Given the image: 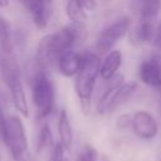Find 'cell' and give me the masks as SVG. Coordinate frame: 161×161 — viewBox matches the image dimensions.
Wrapping results in <instances>:
<instances>
[{
    "instance_id": "obj_17",
    "label": "cell",
    "mask_w": 161,
    "mask_h": 161,
    "mask_svg": "<svg viewBox=\"0 0 161 161\" xmlns=\"http://www.w3.org/2000/svg\"><path fill=\"white\" fill-rule=\"evenodd\" d=\"M65 14L70 23L83 25L87 20V13L83 10L80 5V0H67Z\"/></svg>"
},
{
    "instance_id": "obj_11",
    "label": "cell",
    "mask_w": 161,
    "mask_h": 161,
    "mask_svg": "<svg viewBox=\"0 0 161 161\" xmlns=\"http://www.w3.org/2000/svg\"><path fill=\"white\" fill-rule=\"evenodd\" d=\"M122 65V53L119 49H112L104 54L99 64V77L108 82L118 74V70Z\"/></svg>"
},
{
    "instance_id": "obj_8",
    "label": "cell",
    "mask_w": 161,
    "mask_h": 161,
    "mask_svg": "<svg viewBox=\"0 0 161 161\" xmlns=\"http://www.w3.org/2000/svg\"><path fill=\"white\" fill-rule=\"evenodd\" d=\"M131 128L142 140H152L158 133V123L153 114L146 109H138L132 114Z\"/></svg>"
},
{
    "instance_id": "obj_14",
    "label": "cell",
    "mask_w": 161,
    "mask_h": 161,
    "mask_svg": "<svg viewBox=\"0 0 161 161\" xmlns=\"http://www.w3.org/2000/svg\"><path fill=\"white\" fill-rule=\"evenodd\" d=\"M137 89V83L133 82V80H122L117 88H116V92L113 94V99H112V112L114 109H117L118 107H121L122 104H125L132 96L133 93L136 92Z\"/></svg>"
},
{
    "instance_id": "obj_12",
    "label": "cell",
    "mask_w": 161,
    "mask_h": 161,
    "mask_svg": "<svg viewBox=\"0 0 161 161\" xmlns=\"http://www.w3.org/2000/svg\"><path fill=\"white\" fill-rule=\"evenodd\" d=\"M155 33V23L152 20H138V23L130 28L128 38L130 42L135 45H141L146 43H151Z\"/></svg>"
},
{
    "instance_id": "obj_4",
    "label": "cell",
    "mask_w": 161,
    "mask_h": 161,
    "mask_svg": "<svg viewBox=\"0 0 161 161\" xmlns=\"http://www.w3.org/2000/svg\"><path fill=\"white\" fill-rule=\"evenodd\" d=\"M31 102L38 121L45 119L55 106V88L48 70L39 69L31 79Z\"/></svg>"
},
{
    "instance_id": "obj_7",
    "label": "cell",
    "mask_w": 161,
    "mask_h": 161,
    "mask_svg": "<svg viewBox=\"0 0 161 161\" xmlns=\"http://www.w3.org/2000/svg\"><path fill=\"white\" fill-rule=\"evenodd\" d=\"M140 79L146 86L156 88L161 93V53H151L140 64Z\"/></svg>"
},
{
    "instance_id": "obj_5",
    "label": "cell",
    "mask_w": 161,
    "mask_h": 161,
    "mask_svg": "<svg viewBox=\"0 0 161 161\" xmlns=\"http://www.w3.org/2000/svg\"><path fill=\"white\" fill-rule=\"evenodd\" d=\"M4 145L15 161H30L26 131L21 118L16 114L6 117V132Z\"/></svg>"
},
{
    "instance_id": "obj_26",
    "label": "cell",
    "mask_w": 161,
    "mask_h": 161,
    "mask_svg": "<svg viewBox=\"0 0 161 161\" xmlns=\"http://www.w3.org/2000/svg\"><path fill=\"white\" fill-rule=\"evenodd\" d=\"M9 6V0H0V9H6Z\"/></svg>"
},
{
    "instance_id": "obj_20",
    "label": "cell",
    "mask_w": 161,
    "mask_h": 161,
    "mask_svg": "<svg viewBox=\"0 0 161 161\" xmlns=\"http://www.w3.org/2000/svg\"><path fill=\"white\" fill-rule=\"evenodd\" d=\"M65 148L60 145V142L54 143L50 151V161H67L65 155H64Z\"/></svg>"
},
{
    "instance_id": "obj_18",
    "label": "cell",
    "mask_w": 161,
    "mask_h": 161,
    "mask_svg": "<svg viewBox=\"0 0 161 161\" xmlns=\"http://www.w3.org/2000/svg\"><path fill=\"white\" fill-rule=\"evenodd\" d=\"M53 146H54V142H53L50 127L47 123H44L39 131V135H38L36 153H45V151H50Z\"/></svg>"
},
{
    "instance_id": "obj_23",
    "label": "cell",
    "mask_w": 161,
    "mask_h": 161,
    "mask_svg": "<svg viewBox=\"0 0 161 161\" xmlns=\"http://www.w3.org/2000/svg\"><path fill=\"white\" fill-rule=\"evenodd\" d=\"M5 132H6V117H5L3 107L0 104V141L3 143H4V140H5Z\"/></svg>"
},
{
    "instance_id": "obj_3",
    "label": "cell",
    "mask_w": 161,
    "mask_h": 161,
    "mask_svg": "<svg viewBox=\"0 0 161 161\" xmlns=\"http://www.w3.org/2000/svg\"><path fill=\"white\" fill-rule=\"evenodd\" d=\"M0 73L9 89L11 102L23 117H29V106L21 80V72L13 54H0Z\"/></svg>"
},
{
    "instance_id": "obj_9",
    "label": "cell",
    "mask_w": 161,
    "mask_h": 161,
    "mask_svg": "<svg viewBox=\"0 0 161 161\" xmlns=\"http://www.w3.org/2000/svg\"><path fill=\"white\" fill-rule=\"evenodd\" d=\"M80 64H82V54L73 49H69L59 55L55 67L63 77L72 78L77 75Z\"/></svg>"
},
{
    "instance_id": "obj_21",
    "label": "cell",
    "mask_w": 161,
    "mask_h": 161,
    "mask_svg": "<svg viewBox=\"0 0 161 161\" xmlns=\"http://www.w3.org/2000/svg\"><path fill=\"white\" fill-rule=\"evenodd\" d=\"M151 43L153 44L156 50L161 53V20L157 23V25H155V33H153V38Z\"/></svg>"
},
{
    "instance_id": "obj_10",
    "label": "cell",
    "mask_w": 161,
    "mask_h": 161,
    "mask_svg": "<svg viewBox=\"0 0 161 161\" xmlns=\"http://www.w3.org/2000/svg\"><path fill=\"white\" fill-rule=\"evenodd\" d=\"M53 3L54 0H33L29 13L34 25L39 30H43L48 26L53 16Z\"/></svg>"
},
{
    "instance_id": "obj_6",
    "label": "cell",
    "mask_w": 161,
    "mask_h": 161,
    "mask_svg": "<svg viewBox=\"0 0 161 161\" xmlns=\"http://www.w3.org/2000/svg\"><path fill=\"white\" fill-rule=\"evenodd\" d=\"M132 20L128 15H119L113 19L108 25H106L97 35L94 48L96 53L106 54L113 49L117 42H119L126 34H128Z\"/></svg>"
},
{
    "instance_id": "obj_16",
    "label": "cell",
    "mask_w": 161,
    "mask_h": 161,
    "mask_svg": "<svg viewBox=\"0 0 161 161\" xmlns=\"http://www.w3.org/2000/svg\"><path fill=\"white\" fill-rule=\"evenodd\" d=\"M161 10V0H142L137 14L141 20H155Z\"/></svg>"
},
{
    "instance_id": "obj_25",
    "label": "cell",
    "mask_w": 161,
    "mask_h": 161,
    "mask_svg": "<svg viewBox=\"0 0 161 161\" xmlns=\"http://www.w3.org/2000/svg\"><path fill=\"white\" fill-rule=\"evenodd\" d=\"M141 1H142V0H131V1H130V8H131V10H132L133 13L137 11V9H138Z\"/></svg>"
},
{
    "instance_id": "obj_15",
    "label": "cell",
    "mask_w": 161,
    "mask_h": 161,
    "mask_svg": "<svg viewBox=\"0 0 161 161\" xmlns=\"http://www.w3.org/2000/svg\"><path fill=\"white\" fill-rule=\"evenodd\" d=\"M13 50H14V39L10 25L8 20L0 15V53L13 54Z\"/></svg>"
},
{
    "instance_id": "obj_2",
    "label": "cell",
    "mask_w": 161,
    "mask_h": 161,
    "mask_svg": "<svg viewBox=\"0 0 161 161\" xmlns=\"http://www.w3.org/2000/svg\"><path fill=\"white\" fill-rule=\"evenodd\" d=\"M101 57L96 52L86 50L82 54V64L75 75L74 91L84 116H88L92 107V97L97 77L99 75Z\"/></svg>"
},
{
    "instance_id": "obj_13",
    "label": "cell",
    "mask_w": 161,
    "mask_h": 161,
    "mask_svg": "<svg viewBox=\"0 0 161 161\" xmlns=\"http://www.w3.org/2000/svg\"><path fill=\"white\" fill-rule=\"evenodd\" d=\"M58 136L60 145L65 150L70 148L74 137H73V130L69 121V116L65 109H62L58 116Z\"/></svg>"
},
{
    "instance_id": "obj_22",
    "label": "cell",
    "mask_w": 161,
    "mask_h": 161,
    "mask_svg": "<svg viewBox=\"0 0 161 161\" xmlns=\"http://www.w3.org/2000/svg\"><path fill=\"white\" fill-rule=\"evenodd\" d=\"M131 118H132V114H128V113L121 114V116L117 118V127H118V128H127V127H131Z\"/></svg>"
},
{
    "instance_id": "obj_19",
    "label": "cell",
    "mask_w": 161,
    "mask_h": 161,
    "mask_svg": "<svg viewBox=\"0 0 161 161\" xmlns=\"http://www.w3.org/2000/svg\"><path fill=\"white\" fill-rule=\"evenodd\" d=\"M97 158H98L97 150L91 145H86L78 153L75 161H97Z\"/></svg>"
},
{
    "instance_id": "obj_1",
    "label": "cell",
    "mask_w": 161,
    "mask_h": 161,
    "mask_svg": "<svg viewBox=\"0 0 161 161\" xmlns=\"http://www.w3.org/2000/svg\"><path fill=\"white\" fill-rule=\"evenodd\" d=\"M83 38V25L68 24L54 33L44 35L38 43L35 52V62L39 69L49 70L57 64L59 55L73 49Z\"/></svg>"
},
{
    "instance_id": "obj_24",
    "label": "cell",
    "mask_w": 161,
    "mask_h": 161,
    "mask_svg": "<svg viewBox=\"0 0 161 161\" xmlns=\"http://www.w3.org/2000/svg\"><path fill=\"white\" fill-rule=\"evenodd\" d=\"M80 5L86 13H92L97 9V1L96 0H80Z\"/></svg>"
}]
</instances>
